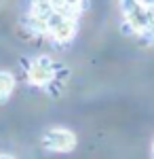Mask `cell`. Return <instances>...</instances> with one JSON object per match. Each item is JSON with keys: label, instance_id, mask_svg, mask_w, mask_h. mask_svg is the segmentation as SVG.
<instances>
[{"label": "cell", "instance_id": "6da1fadb", "mask_svg": "<svg viewBox=\"0 0 154 159\" xmlns=\"http://www.w3.org/2000/svg\"><path fill=\"white\" fill-rule=\"evenodd\" d=\"M45 28L51 34V38L57 40V43H68L76 34V21H74L72 13L59 11V9H55V13L47 19Z\"/></svg>", "mask_w": 154, "mask_h": 159}, {"label": "cell", "instance_id": "7a4b0ae2", "mask_svg": "<svg viewBox=\"0 0 154 159\" xmlns=\"http://www.w3.org/2000/svg\"><path fill=\"white\" fill-rule=\"evenodd\" d=\"M42 147L47 151H53V153H70L76 147V136L70 129L53 127L42 136Z\"/></svg>", "mask_w": 154, "mask_h": 159}, {"label": "cell", "instance_id": "3957f363", "mask_svg": "<svg viewBox=\"0 0 154 159\" xmlns=\"http://www.w3.org/2000/svg\"><path fill=\"white\" fill-rule=\"evenodd\" d=\"M28 79H30L32 85H38V87L53 83V79H55V64H53V60L47 57V55H40L38 60H34L32 66H30Z\"/></svg>", "mask_w": 154, "mask_h": 159}, {"label": "cell", "instance_id": "277c9868", "mask_svg": "<svg viewBox=\"0 0 154 159\" xmlns=\"http://www.w3.org/2000/svg\"><path fill=\"white\" fill-rule=\"evenodd\" d=\"M13 89H15V76L6 70H0V104H4L11 98Z\"/></svg>", "mask_w": 154, "mask_h": 159}, {"label": "cell", "instance_id": "5b68a950", "mask_svg": "<svg viewBox=\"0 0 154 159\" xmlns=\"http://www.w3.org/2000/svg\"><path fill=\"white\" fill-rule=\"evenodd\" d=\"M80 2L83 0H55V9H59V11H76L78 7H80Z\"/></svg>", "mask_w": 154, "mask_h": 159}, {"label": "cell", "instance_id": "8992f818", "mask_svg": "<svg viewBox=\"0 0 154 159\" xmlns=\"http://www.w3.org/2000/svg\"><path fill=\"white\" fill-rule=\"evenodd\" d=\"M142 7H154V0H137Z\"/></svg>", "mask_w": 154, "mask_h": 159}, {"label": "cell", "instance_id": "52a82bcc", "mask_svg": "<svg viewBox=\"0 0 154 159\" xmlns=\"http://www.w3.org/2000/svg\"><path fill=\"white\" fill-rule=\"evenodd\" d=\"M0 159H15V157L9 155V153H0Z\"/></svg>", "mask_w": 154, "mask_h": 159}]
</instances>
